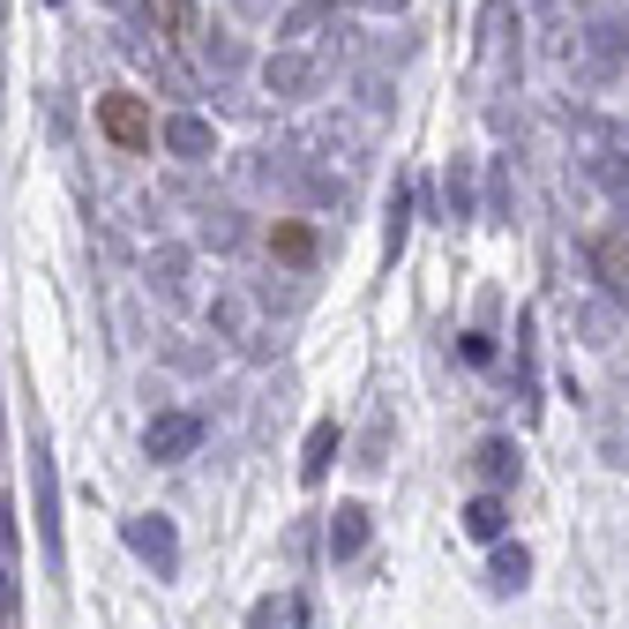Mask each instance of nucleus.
<instances>
[{"instance_id": "obj_2", "label": "nucleus", "mask_w": 629, "mask_h": 629, "mask_svg": "<svg viewBox=\"0 0 629 629\" xmlns=\"http://www.w3.org/2000/svg\"><path fill=\"white\" fill-rule=\"evenodd\" d=\"M270 255L300 270V262H315V233H307L300 217H278V225H270Z\"/></svg>"}, {"instance_id": "obj_1", "label": "nucleus", "mask_w": 629, "mask_h": 629, "mask_svg": "<svg viewBox=\"0 0 629 629\" xmlns=\"http://www.w3.org/2000/svg\"><path fill=\"white\" fill-rule=\"evenodd\" d=\"M98 135H105L121 158H135V150L150 143V105H143L135 90H105V98H98Z\"/></svg>"}, {"instance_id": "obj_3", "label": "nucleus", "mask_w": 629, "mask_h": 629, "mask_svg": "<svg viewBox=\"0 0 629 629\" xmlns=\"http://www.w3.org/2000/svg\"><path fill=\"white\" fill-rule=\"evenodd\" d=\"M158 15H166L172 38H188V23H195V15H188V0H158Z\"/></svg>"}]
</instances>
